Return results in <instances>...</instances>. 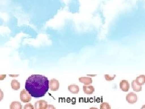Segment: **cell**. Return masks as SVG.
<instances>
[{
	"instance_id": "obj_1",
	"label": "cell",
	"mask_w": 145,
	"mask_h": 109,
	"mask_svg": "<svg viewBox=\"0 0 145 109\" xmlns=\"http://www.w3.org/2000/svg\"><path fill=\"white\" fill-rule=\"evenodd\" d=\"M49 81L45 76L32 75L25 82V90L32 97L36 98L43 97L48 91Z\"/></svg>"
},
{
	"instance_id": "obj_2",
	"label": "cell",
	"mask_w": 145,
	"mask_h": 109,
	"mask_svg": "<svg viewBox=\"0 0 145 109\" xmlns=\"http://www.w3.org/2000/svg\"><path fill=\"white\" fill-rule=\"evenodd\" d=\"M20 98L21 101L24 103H28L31 100V97L30 96V95L25 90H22L21 91Z\"/></svg>"
},
{
	"instance_id": "obj_3",
	"label": "cell",
	"mask_w": 145,
	"mask_h": 109,
	"mask_svg": "<svg viewBox=\"0 0 145 109\" xmlns=\"http://www.w3.org/2000/svg\"><path fill=\"white\" fill-rule=\"evenodd\" d=\"M49 89L53 92H55L59 89V82L56 79H52L49 81Z\"/></svg>"
},
{
	"instance_id": "obj_4",
	"label": "cell",
	"mask_w": 145,
	"mask_h": 109,
	"mask_svg": "<svg viewBox=\"0 0 145 109\" xmlns=\"http://www.w3.org/2000/svg\"><path fill=\"white\" fill-rule=\"evenodd\" d=\"M138 97L137 95L134 92H131L126 95V101L129 104H134L137 101Z\"/></svg>"
},
{
	"instance_id": "obj_5",
	"label": "cell",
	"mask_w": 145,
	"mask_h": 109,
	"mask_svg": "<svg viewBox=\"0 0 145 109\" xmlns=\"http://www.w3.org/2000/svg\"><path fill=\"white\" fill-rule=\"evenodd\" d=\"M48 106V103L44 100H39L35 103V109H46Z\"/></svg>"
},
{
	"instance_id": "obj_6",
	"label": "cell",
	"mask_w": 145,
	"mask_h": 109,
	"mask_svg": "<svg viewBox=\"0 0 145 109\" xmlns=\"http://www.w3.org/2000/svg\"><path fill=\"white\" fill-rule=\"evenodd\" d=\"M120 88L123 92H128L130 88V85L127 80H122L120 83Z\"/></svg>"
},
{
	"instance_id": "obj_7",
	"label": "cell",
	"mask_w": 145,
	"mask_h": 109,
	"mask_svg": "<svg viewBox=\"0 0 145 109\" xmlns=\"http://www.w3.org/2000/svg\"><path fill=\"white\" fill-rule=\"evenodd\" d=\"M79 81L80 83L84 84L85 85H90L93 83L92 79L89 77H80L79 78Z\"/></svg>"
},
{
	"instance_id": "obj_8",
	"label": "cell",
	"mask_w": 145,
	"mask_h": 109,
	"mask_svg": "<svg viewBox=\"0 0 145 109\" xmlns=\"http://www.w3.org/2000/svg\"><path fill=\"white\" fill-rule=\"evenodd\" d=\"M68 90L72 94H78L79 92V87L78 85L71 84L68 87Z\"/></svg>"
},
{
	"instance_id": "obj_9",
	"label": "cell",
	"mask_w": 145,
	"mask_h": 109,
	"mask_svg": "<svg viewBox=\"0 0 145 109\" xmlns=\"http://www.w3.org/2000/svg\"><path fill=\"white\" fill-rule=\"evenodd\" d=\"M84 92L87 95H92L94 92V87L92 85H84Z\"/></svg>"
},
{
	"instance_id": "obj_10",
	"label": "cell",
	"mask_w": 145,
	"mask_h": 109,
	"mask_svg": "<svg viewBox=\"0 0 145 109\" xmlns=\"http://www.w3.org/2000/svg\"><path fill=\"white\" fill-rule=\"evenodd\" d=\"M135 82L139 86H142L145 84V75H142L137 76L135 79Z\"/></svg>"
},
{
	"instance_id": "obj_11",
	"label": "cell",
	"mask_w": 145,
	"mask_h": 109,
	"mask_svg": "<svg viewBox=\"0 0 145 109\" xmlns=\"http://www.w3.org/2000/svg\"><path fill=\"white\" fill-rule=\"evenodd\" d=\"M22 106L19 101H13L10 106V109H22Z\"/></svg>"
},
{
	"instance_id": "obj_12",
	"label": "cell",
	"mask_w": 145,
	"mask_h": 109,
	"mask_svg": "<svg viewBox=\"0 0 145 109\" xmlns=\"http://www.w3.org/2000/svg\"><path fill=\"white\" fill-rule=\"evenodd\" d=\"M11 87L13 90H18L20 89V83L16 79H13L11 82Z\"/></svg>"
},
{
	"instance_id": "obj_13",
	"label": "cell",
	"mask_w": 145,
	"mask_h": 109,
	"mask_svg": "<svg viewBox=\"0 0 145 109\" xmlns=\"http://www.w3.org/2000/svg\"><path fill=\"white\" fill-rule=\"evenodd\" d=\"M131 86H132V88L134 91L137 92H139L142 90V86H139L135 82V80H133L132 81V83H131Z\"/></svg>"
},
{
	"instance_id": "obj_14",
	"label": "cell",
	"mask_w": 145,
	"mask_h": 109,
	"mask_svg": "<svg viewBox=\"0 0 145 109\" xmlns=\"http://www.w3.org/2000/svg\"><path fill=\"white\" fill-rule=\"evenodd\" d=\"M100 109H111V106L108 102H103L100 106Z\"/></svg>"
},
{
	"instance_id": "obj_15",
	"label": "cell",
	"mask_w": 145,
	"mask_h": 109,
	"mask_svg": "<svg viewBox=\"0 0 145 109\" xmlns=\"http://www.w3.org/2000/svg\"><path fill=\"white\" fill-rule=\"evenodd\" d=\"M104 76H105V79L106 81H111L113 79H114L116 75H112V76H111V75H104Z\"/></svg>"
},
{
	"instance_id": "obj_16",
	"label": "cell",
	"mask_w": 145,
	"mask_h": 109,
	"mask_svg": "<svg viewBox=\"0 0 145 109\" xmlns=\"http://www.w3.org/2000/svg\"><path fill=\"white\" fill-rule=\"evenodd\" d=\"M24 109H35L34 106L30 103H27L24 107Z\"/></svg>"
},
{
	"instance_id": "obj_17",
	"label": "cell",
	"mask_w": 145,
	"mask_h": 109,
	"mask_svg": "<svg viewBox=\"0 0 145 109\" xmlns=\"http://www.w3.org/2000/svg\"><path fill=\"white\" fill-rule=\"evenodd\" d=\"M4 98V93L1 89H0V101H1Z\"/></svg>"
},
{
	"instance_id": "obj_18",
	"label": "cell",
	"mask_w": 145,
	"mask_h": 109,
	"mask_svg": "<svg viewBox=\"0 0 145 109\" xmlns=\"http://www.w3.org/2000/svg\"><path fill=\"white\" fill-rule=\"evenodd\" d=\"M46 109H56V108L53 105H52V104H48Z\"/></svg>"
},
{
	"instance_id": "obj_19",
	"label": "cell",
	"mask_w": 145,
	"mask_h": 109,
	"mask_svg": "<svg viewBox=\"0 0 145 109\" xmlns=\"http://www.w3.org/2000/svg\"><path fill=\"white\" fill-rule=\"evenodd\" d=\"M6 78V75H0V81H3Z\"/></svg>"
},
{
	"instance_id": "obj_20",
	"label": "cell",
	"mask_w": 145,
	"mask_h": 109,
	"mask_svg": "<svg viewBox=\"0 0 145 109\" xmlns=\"http://www.w3.org/2000/svg\"><path fill=\"white\" fill-rule=\"evenodd\" d=\"M9 76H11V77H18V76H19V75H9Z\"/></svg>"
},
{
	"instance_id": "obj_21",
	"label": "cell",
	"mask_w": 145,
	"mask_h": 109,
	"mask_svg": "<svg viewBox=\"0 0 145 109\" xmlns=\"http://www.w3.org/2000/svg\"><path fill=\"white\" fill-rule=\"evenodd\" d=\"M141 109H145V104H144V105H143V106L142 107Z\"/></svg>"
},
{
	"instance_id": "obj_22",
	"label": "cell",
	"mask_w": 145,
	"mask_h": 109,
	"mask_svg": "<svg viewBox=\"0 0 145 109\" xmlns=\"http://www.w3.org/2000/svg\"><path fill=\"white\" fill-rule=\"evenodd\" d=\"M89 109H97V108H96V107H91Z\"/></svg>"
},
{
	"instance_id": "obj_23",
	"label": "cell",
	"mask_w": 145,
	"mask_h": 109,
	"mask_svg": "<svg viewBox=\"0 0 145 109\" xmlns=\"http://www.w3.org/2000/svg\"><path fill=\"white\" fill-rule=\"evenodd\" d=\"M88 76H96V75H88Z\"/></svg>"
}]
</instances>
